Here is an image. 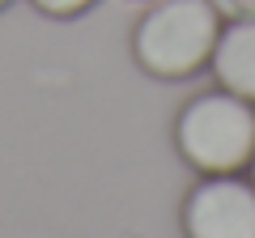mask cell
<instances>
[{
  "label": "cell",
  "instance_id": "obj_8",
  "mask_svg": "<svg viewBox=\"0 0 255 238\" xmlns=\"http://www.w3.org/2000/svg\"><path fill=\"white\" fill-rule=\"evenodd\" d=\"M132 4H153V0H132Z\"/></svg>",
  "mask_w": 255,
  "mask_h": 238
},
{
  "label": "cell",
  "instance_id": "obj_3",
  "mask_svg": "<svg viewBox=\"0 0 255 238\" xmlns=\"http://www.w3.org/2000/svg\"><path fill=\"white\" fill-rule=\"evenodd\" d=\"M187 238H255V183L238 174H204L183 200Z\"/></svg>",
  "mask_w": 255,
  "mask_h": 238
},
{
  "label": "cell",
  "instance_id": "obj_9",
  "mask_svg": "<svg viewBox=\"0 0 255 238\" xmlns=\"http://www.w3.org/2000/svg\"><path fill=\"white\" fill-rule=\"evenodd\" d=\"M4 4H9V0H0V9H4Z\"/></svg>",
  "mask_w": 255,
  "mask_h": 238
},
{
  "label": "cell",
  "instance_id": "obj_6",
  "mask_svg": "<svg viewBox=\"0 0 255 238\" xmlns=\"http://www.w3.org/2000/svg\"><path fill=\"white\" fill-rule=\"evenodd\" d=\"M209 4L221 13V21H247V17H255V0H209Z\"/></svg>",
  "mask_w": 255,
  "mask_h": 238
},
{
  "label": "cell",
  "instance_id": "obj_2",
  "mask_svg": "<svg viewBox=\"0 0 255 238\" xmlns=\"http://www.w3.org/2000/svg\"><path fill=\"white\" fill-rule=\"evenodd\" d=\"M174 145L200 174H238L255 153V102L230 90L196 94L174 119Z\"/></svg>",
  "mask_w": 255,
  "mask_h": 238
},
{
  "label": "cell",
  "instance_id": "obj_5",
  "mask_svg": "<svg viewBox=\"0 0 255 238\" xmlns=\"http://www.w3.org/2000/svg\"><path fill=\"white\" fill-rule=\"evenodd\" d=\"M38 13H47V17H77V13L94 9L98 0H30Z\"/></svg>",
  "mask_w": 255,
  "mask_h": 238
},
{
  "label": "cell",
  "instance_id": "obj_1",
  "mask_svg": "<svg viewBox=\"0 0 255 238\" xmlns=\"http://www.w3.org/2000/svg\"><path fill=\"white\" fill-rule=\"evenodd\" d=\"M221 34V13L209 0H153L132 30V55L149 77L183 81L209 68Z\"/></svg>",
  "mask_w": 255,
  "mask_h": 238
},
{
  "label": "cell",
  "instance_id": "obj_7",
  "mask_svg": "<svg viewBox=\"0 0 255 238\" xmlns=\"http://www.w3.org/2000/svg\"><path fill=\"white\" fill-rule=\"evenodd\" d=\"M247 174H251V183H255V153H251V162H247Z\"/></svg>",
  "mask_w": 255,
  "mask_h": 238
},
{
  "label": "cell",
  "instance_id": "obj_4",
  "mask_svg": "<svg viewBox=\"0 0 255 238\" xmlns=\"http://www.w3.org/2000/svg\"><path fill=\"white\" fill-rule=\"evenodd\" d=\"M209 68H213V77H217L221 90L255 102V17L221 26Z\"/></svg>",
  "mask_w": 255,
  "mask_h": 238
}]
</instances>
